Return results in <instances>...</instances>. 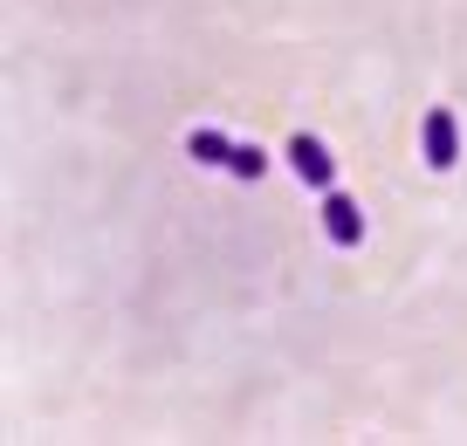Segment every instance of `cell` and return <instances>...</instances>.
Here are the masks:
<instances>
[{"instance_id":"cell-5","label":"cell","mask_w":467,"mask_h":446,"mask_svg":"<svg viewBox=\"0 0 467 446\" xmlns=\"http://www.w3.org/2000/svg\"><path fill=\"white\" fill-rule=\"evenodd\" d=\"M227 172L234 179H262L268 172V151H262V144H234V165H227Z\"/></svg>"},{"instance_id":"cell-4","label":"cell","mask_w":467,"mask_h":446,"mask_svg":"<svg viewBox=\"0 0 467 446\" xmlns=\"http://www.w3.org/2000/svg\"><path fill=\"white\" fill-rule=\"evenodd\" d=\"M186 151H192L200 165H234V138H227V130H213V124H200V130H192V138H186Z\"/></svg>"},{"instance_id":"cell-1","label":"cell","mask_w":467,"mask_h":446,"mask_svg":"<svg viewBox=\"0 0 467 446\" xmlns=\"http://www.w3.org/2000/svg\"><path fill=\"white\" fill-rule=\"evenodd\" d=\"M289 172L303 179L309 192H330V186H337V159H330V144L309 138V130H296V138H289Z\"/></svg>"},{"instance_id":"cell-3","label":"cell","mask_w":467,"mask_h":446,"mask_svg":"<svg viewBox=\"0 0 467 446\" xmlns=\"http://www.w3.org/2000/svg\"><path fill=\"white\" fill-rule=\"evenodd\" d=\"M323 233H330L337 247H358V241H365V206L330 186V192H323Z\"/></svg>"},{"instance_id":"cell-2","label":"cell","mask_w":467,"mask_h":446,"mask_svg":"<svg viewBox=\"0 0 467 446\" xmlns=\"http://www.w3.org/2000/svg\"><path fill=\"white\" fill-rule=\"evenodd\" d=\"M420 151H426V165H433V172H453V165H461V124H453V110H426Z\"/></svg>"}]
</instances>
